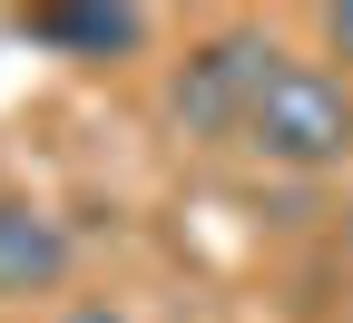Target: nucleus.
Listing matches in <instances>:
<instances>
[{"mask_svg": "<svg viewBox=\"0 0 353 323\" xmlns=\"http://www.w3.org/2000/svg\"><path fill=\"white\" fill-rule=\"evenodd\" d=\"M59 284H69V225L30 196H0V304H30Z\"/></svg>", "mask_w": 353, "mask_h": 323, "instance_id": "20e7f679", "label": "nucleus"}, {"mask_svg": "<svg viewBox=\"0 0 353 323\" xmlns=\"http://www.w3.org/2000/svg\"><path fill=\"white\" fill-rule=\"evenodd\" d=\"M59 323H138V313H128V304H69Z\"/></svg>", "mask_w": 353, "mask_h": 323, "instance_id": "423d86ee", "label": "nucleus"}, {"mask_svg": "<svg viewBox=\"0 0 353 323\" xmlns=\"http://www.w3.org/2000/svg\"><path fill=\"white\" fill-rule=\"evenodd\" d=\"M20 30L59 59H138L148 50V10L138 0H30Z\"/></svg>", "mask_w": 353, "mask_h": 323, "instance_id": "7ed1b4c3", "label": "nucleus"}, {"mask_svg": "<svg viewBox=\"0 0 353 323\" xmlns=\"http://www.w3.org/2000/svg\"><path fill=\"white\" fill-rule=\"evenodd\" d=\"M275 69H285V50H275L265 30H216V39H196V50L176 59L167 108H176L187 137H245V118L265 108Z\"/></svg>", "mask_w": 353, "mask_h": 323, "instance_id": "f03ea898", "label": "nucleus"}, {"mask_svg": "<svg viewBox=\"0 0 353 323\" xmlns=\"http://www.w3.org/2000/svg\"><path fill=\"white\" fill-rule=\"evenodd\" d=\"M324 39H334V59H353V0H334V10H324Z\"/></svg>", "mask_w": 353, "mask_h": 323, "instance_id": "39448f33", "label": "nucleus"}, {"mask_svg": "<svg viewBox=\"0 0 353 323\" xmlns=\"http://www.w3.org/2000/svg\"><path fill=\"white\" fill-rule=\"evenodd\" d=\"M245 147L265 167H294V176H324L353 157V88L343 69H314V59H285L275 88H265V108L245 118Z\"/></svg>", "mask_w": 353, "mask_h": 323, "instance_id": "f257e3e1", "label": "nucleus"}]
</instances>
